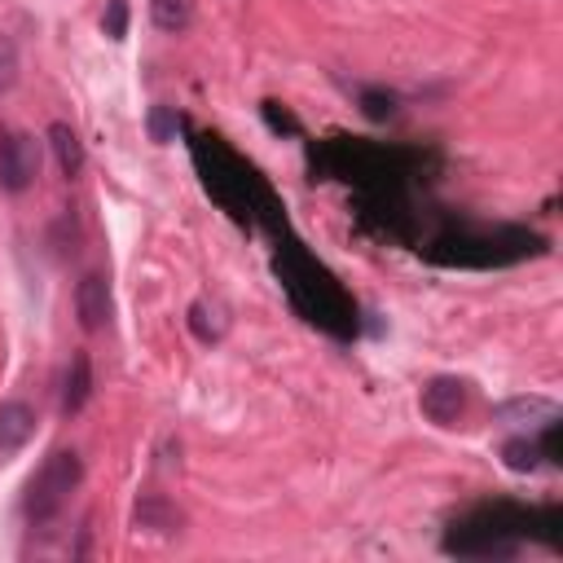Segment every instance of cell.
Listing matches in <instances>:
<instances>
[{
	"label": "cell",
	"mask_w": 563,
	"mask_h": 563,
	"mask_svg": "<svg viewBox=\"0 0 563 563\" xmlns=\"http://www.w3.org/2000/svg\"><path fill=\"white\" fill-rule=\"evenodd\" d=\"M79 479H84V457H79L75 449H57V453L31 475V484H26V493H22V515H26V523H31V528H44L48 519H57V515L66 510L70 493L79 488Z\"/></svg>",
	"instance_id": "6da1fadb"
},
{
	"label": "cell",
	"mask_w": 563,
	"mask_h": 563,
	"mask_svg": "<svg viewBox=\"0 0 563 563\" xmlns=\"http://www.w3.org/2000/svg\"><path fill=\"white\" fill-rule=\"evenodd\" d=\"M40 176V141L31 132H0V189L4 194H22L31 189Z\"/></svg>",
	"instance_id": "7a4b0ae2"
},
{
	"label": "cell",
	"mask_w": 563,
	"mask_h": 563,
	"mask_svg": "<svg viewBox=\"0 0 563 563\" xmlns=\"http://www.w3.org/2000/svg\"><path fill=\"white\" fill-rule=\"evenodd\" d=\"M418 409H422L435 427H453V422L462 418V409H466V383H462V378H449V374L431 378V383L422 387V396H418Z\"/></svg>",
	"instance_id": "3957f363"
},
{
	"label": "cell",
	"mask_w": 563,
	"mask_h": 563,
	"mask_svg": "<svg viewBox=\"0 0 563 563\" xmlns=\"http://www.w3.org/2000/svg\"><path fill=\"white\" fill-rule=\"evenodd\" d=\"M75 317L88 334L106 330L110 325V282L106 273H84L79 286H75Z\"/></svg>",
	"instance_id": "277c9868"
},
{
	"label": "cell",
	"mask_w": 563,
	"mask_h": 563,
	"mask_svg": "<svg viewBox=\"0 0 563 563\" xmlns=\"http://www.w3.org/2000/svg\"><path fill=\"white\" fill-rule=\"evenodd\" d=\"M132 523H136L141 532H154V537H176V532L185 528V515H180L176 501H167V497H158V493H145V497L136 501V510H132Z\"/></svg>",
	"instance_id": "5b68a950"
},
{
	"label": "cell",
	"mask_w": 563,
	"mask_h": 563,
	"mask_svg": "<svg viewBox=\"0 0 563 563\" xmlns=\"http://www.w3.org/2000/svg\"><path fill=\"white\" fill-rule=\"evenodd\" d=\"M31 435H35V409L22 400H4L0 405V453H18Z\"/></svg>",
	"instance_id": "8992f818"
},
{
	"label": "cell",
	"mask_w": 563,
	"mask_h": 563,
	"mask_svg": "<svg viewBox=\"0 0 563 563\" xmlns=\"http://www.w3.org/2000/svg\"><path fill=\"white\" fill-rule=\"evenodd\" d=\"M48 150H53V158H57L66 180H75L84 172V141H79V132L70 123H62V119L48 123Z\"/></svg>",
	"instance_id": "52a82bcc"
},
{
	"label": "cell",
	"mask_w": 563,
	"mask_h": 563,
	"mask_svg": "<svg viewBox=\"0 0 563 563\" xmlns=\"http://www.w3.org/2000/svg\"><path fill=\"white\" fill-rule=\"evenodd\" d=\"M92 396V361L88 352H75L70 356V369H66V387H62V413L75 418Z\"/></svg>",
	"instance_id": "ba28073f"
},
{
	"label": "cell",
	"mask_w": 563,
	"mask_h": 563,
	"mask_svg": "<svg viewBox=\"0 0 563 563\" xmlns=\"http://www.w3.org/2000/svg\"><path fill=\"white\" fill-rule=\"evenodd\" d=\"M189 330L198 334V339H220L224 330H229V317H224V308L220 303H207V299H198V303H189Z\"/></svg>",
	"instance_id": "9c48e42d"
},
{
	"label": "cell",
	"mask_w": 563,
	"mask_h": 563,
	"mask_svg": "<svg viewBox=\"0 0 563 563\" xmlns=\"http://www.w3.org/2000/svg\"><path fill=\"white\" fill-rule=\"evenodd\" d=\"M145 132H150V141L154 145H172L176 141V132H180V114H176V106H150V114H145Z\"/></svg>",
	"instance_id": "30bf717a"
},
{
	"label": "cell",
	"mask_w": 563,
	"mask_h": 563,
	"mask_svg": "<svg viewBox=\"0 0 563 563\" xmlns=\"http://www.w3.org/2000/svg\"><path fill=\"white\" fill-rule=\"evenodd\" d=\"M541 444L537 440H528V435H515V440H506L501 444V462L510 466V471H537L541 466Z\"/></svg>",
	"instance_id": "8fae6325"
},
{
	"label": "cell",
	"mask_w": 563,
	"mask_h": 563,
	"mask_svg": "<svg viewBox=\"0 0 563 563\" xmlns=\"http://www.w3.org/2000/svg\"><path fill=\"white\" fill-rule=\"evenodd\" d=\"M150 18H154V26L158 31H185L189 26V18H194V9H189V0H150Z\"/></svg>",
	"instance_id": "7c38bea8"
},
{
	"label": "cell",
	"mask_w": 563,
	"mask_h": 563,
	"mask_svg": "<svg viewBox=\"0 0 563 563\" xmlns=\"http://www.w3.org/2000/svg\"><path fill=\"white\" fill-rule=\"evenodd\" d=\"M497 418H501V422H515V418H523L528 427H537V418H541V422H545V418H554V405H550V400H541V396H528V400L519 396V400L501 405V409H497Z\"/></svg>",
	"instance_id": "4fadbf2b"
},
{
	"label": "cell",
	"mask_w": 563,
	"mask_h": 563,
	"mask_svg": "<svg viewBox=\"0 0 563 563\" xmlns=\"http://www.w3.org/2000/svg\"><path fill=\"white\" fill-rule=\"evenodd\" d=\"M18 70H22V62H18V44L0 31V92H9V88L18 84Z\"/></svg>",
	"instance_id": "5bb4252c"
},
{
	"label": "cell",
	"mask_w": 563,
	"mask_h": 563,
	"mask_svg": "<svg viewBox=\"0 0 563 563\" xmlns=\"http://www.w3.org/2000/svg\"><path fill=\"white\" fill-rule=\"evenodd\" d=\"M101 26L110 40H123L128 35V0H110L106 13H101Z\"/></svg>",
	"instance_id": "9a60e30c"
}]
</instances>
